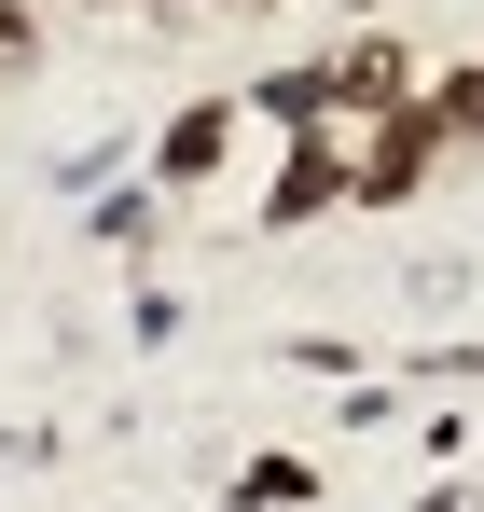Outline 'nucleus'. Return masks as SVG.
I'll list each match as a JSON object with an SVG mask.
<instances>
[{"label": "nucleus", "mask_w": 484, "mask_h": 512, "mask_svg": "<svg viewBox=\"0 0 484 512\" xmlns=\"http://www.w3.org/2000/svg\"><path fill=\"white\" fill-rule=\"evenodd\" d=\"M222 153H236V97H208V111H180V125H166V153H153V167H166V180H208Z\"/></svg>", "instance_id": "nucleus-1"}, {"label": "nucleus", "mask_w": 484, "mask_h": 512, "mask_svg": "<svg viewBox=\"0 0 484 512\" xmlns=\"http://www.w3.org/2000/svg\"><path fill=\"white\" fill-rule=\"evenodd\" d=\"M415 125H429V153H471L484 139V70H443V84L415 97Z\"/></svg>", "instance_id": "nucleus-2"}, {"label": "nucleus", "mask_w": 484, "mask_h": 512, "mask_svg": "<svg viewBox=\"0 0 484 512\" xmlns=\"http://www.w3.org/2000/svg\"><path fill=\"white\" fill-rule=\"evenodd\" d=\"M346 14H374V0H346Z\"/></svg>", "instance_id": "nucleus-3"}]
</instances>
